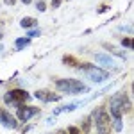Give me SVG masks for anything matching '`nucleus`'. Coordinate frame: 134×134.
Masks as SVG:
<instances>
[{
    "label": "nucleus",
    "mask_w": 134,
    "mask_h": 134,
    "mask_svg": "<svg viewBox=\"0 0 134 134\" xmlns=\"http://www.w3.org/2000/svg\"><path fill=\"white\" fill-rule=\"evenodd\" d=\"M55 88L57 91H63L66 95H79V93H88L90 88L81 81H75V79H59L55 81Z\"/></svg>",
    "instance_id": "nucleus-1"
},
{
    "label": "nucleus",
    "mask_w": 134,
    "mask_h": 134,
    "mask_svg": "<svg viewBox=\"0 0 134 134\" xmlns=\"http://www.w3.org/2000/svg\"><path fill=\"white\" fill-rule=\"evenodd\" d=\"M131 109V102L125 98V93H118L114 95L109 102V113L113 118H122V113L124 111H129Z\"/></svg>",
    "instance_id": "nucleus-2"
},
{
    "label": "nucleus",
    "mask_w": 134,
    "mask_h": 134,
    "mask_svg": "<svg viewBox=\"0 0 134 134\" xmlns=\"http://www.w3.org/2000/svg\"><path fill=\"white\" fill-rule=\"evenodd\" d=\"M77 68L79 70H82L86 73V77L93 81V82H104V81H107L109 79V73L102 70V68H97V66H93V64H77Z\"/></svg>",
    "instance_id": "nucleus-3"
},
{
    "label": "nucleus",
    "mask_w": 134,
    "mask_h": 134,
    "mask_svg": "<svg viewBox=\"0 0 134 134\" xmlns=\"http://www.w3.org/2000/svg\"><path fill=\"white\" fill-rule=\"evenodd\" d=\"M93 118H95L97 132L98 134H109V114L105 113L102 107H98V109L93 113Z\"/></svg>",
    "instance_id": "nucleus-4"
},
{
    "label": "nucleus",
    "mask_w": 134,
    "mask_h": 134,
    "mask_svg": "<svg viewBox=\"0 0 134 134\" xmlns=\"http://www.w3.org/2000/svg\"><path fill=\"white\" fill-rule=\"evenodd\" d=\"M27 98H29V93L23 90H11L9 93L4 95V102L9 105H16V107H20V104L25 102Z\"/></svg>",
    "instance_id": "nucleus-5"
},
{
    "label": "nucleus",
    "mask_w": 134,
    "mask_h": 134,
    "mask_svg": "<svg viewBox=\"0 0 134 134\" xmlns=\"http://www.w3.org/2000/svg\"><path fill=\"white\" fill-rule=\"evenodd\" d=\"M34 114H40V109L38 107H31V105H23V107H18V113H16V116H18V120H21V122H27V120H31Z\"/></svg>",
    "instance_id": "nucleus-6"
},
{
    "label": "nucleus",
    "mask_w": 134,
    "mask_h": 134,
    "mask_svg": "<svg viewBox=\"0 0 134 134\" xmlns=\"http://www.w3.org/2000/svg\"><path fill=\"white\" fill-rule=\"evenodd\" d=\"M0 124L4 127H7V129H16L18 127V122L14 120V116L11 113H7L5 109H2V107H0Z\"/></svg>",
    "instance_id": "nucleus-7"
},
{
    "label": "nucleus",
    "mask_w": 134,
    "mask_h": 134,
    "mask_svg": "<svg viewBox=\"0 0 134 134\" xmlns=\"http://www.w3.org/2000/svg\"><path fill=\"white\" fill-rule=\"evenodd\" d=\"M34 97L38 98V100H41V102H57L61 97L57 95V93H52L48 90H38V91L34 93Z\"/></svg>",
    "instance_id": "nucleus-8"
},
{
    "label": "nucleus",
    "mask_w": 134,
    "mask_h": 134,
    "mask_svg": "<svg viewBox=\"0 0 134 134\" xmlns=\"http://www.w3.org/2000/svg\"><path fill=\"white\" fill-rule=\"evenodd\" d=\"M95 61L98 63L100 66H104V68H111V70L116 68L114 66V59L109 54H95Z\"/></svg>",
    "instance_id": "nucleus-9"
},
{
    "label": "nucleus",
    "mask_w": 134,
    "mask_h": 134,
    "mask_svg": "<svg viewBox=\"0 0 134 134\" xmlns=\"http://www.w3.org/2000/svg\"><path fill=\"white\" fill-rule=\"evenodd\" d=\"M20 25L23 29H32V27L38 25V20H34V18H23V20L20 21Z\"/></svg>",
    "instance_id": "nucleus-10"
},
{
    "label": "nucleus",
    "mask_w": 134,
    "mask_h": 134,
    "mask_svg": "<svg viewBox=\"0 0 134 134\" xmlns=\"http://www.w3.org/2000/svg\"><path fill=\"white\" fill-rule=\"evenodd\" d=\"M14 45H16L18 50H21V48H25V47L31 45V38H18V40L14 41Z\"/></svg>",
    "instance_id": "nucleus-11"
},
{
    "label": "nucleus",
    "mask_w": 134,
    "mask_h": 134,
    "mask_svg": "<svg viewBox=\"0 0 134 134\" xmlns=\"http://www.w3.org/2000/svg\"><path fill=\"white\" fill-rule=\"evenodd\" d=\"M105 48H107V52H113L114 55H118V57H122V59H125V54L122 50H118L116 47H113V45H104Z\"/></svg>",
    "instance_id": "nucleus-12"
},
{
    "label": "nucleus",
    "mask_w": 134,
    "mask_h": 134,
    "mask_svg": "<svg viewBox=\"0 0 134 134\" xmlns=\"http://www.w3.org/2000/svg\"><path fill=\"white\" fill-rule=\"evenodd\" d=\"M122 47L131 48V50H132V48H134V41L131 40V38H124V40H122Z\"/></svg>",
    "instance_id": "nucleus-13"
},
{
    "label": "nucleus",
    "mask_w": 134,
    "mask_h": 134,
    "mask_svg": "<svg viewBox=\"0 0 134 134\" xmlns=\"http://www.w3.org/2000/svg\"><path fill=\"white\" fill-rule=\"evenodd\" d=\"M113 127H114V131H116V132H120V131L124 129V124H122V118H114V124H113Z\"/></svg>",
    "instance_id": "nucleus-14"
},
{
    "label": "nucleus",
    "mask_w": 134,
    "mask_h": 134,
    "mask_svg": "<svg viewBox=\"0 0 134 134\" xmlns=\"http://www.w3.org/2000/svg\"><path fill=\"white\" fill-rule=\"evenodd\" d=\"M40 34H41V31H40V29H31V31L27 32V38H38Z\"/></svg>",
    "instance_id": "nucleus-15"
},
{
    "label": "nucleus",
    "mask_w": 134,
    "mask_h": 134,
    "mask_svg": "<svg viewBox=\"0 0 134 134\" xmlns=\"http://www.w3.org/2000/svg\"><path fill=\"white\" fill-rule=\"evenodd\" d=\"M63 63H64V64H66V63H68V64H75V59H73L72 55H64V57H63Z\"/></svg>",
    "instance_id": "nucleus-16"
},
{
    "label": "nucleus",
    "mask_w": 134,
    "mask_h": 134,
    "mask_svg": "<svg viewBox=\"0 0 134 134\" xmlns=\"http://www.w3.org/2000/svg\"><path fill=\"white\" fill-rule=\"evenodd\" d=\"M36 7H38V11H47V4H45V2H43V0H40V2H38V4H36Z\"/></svg>",
    "instance_id": "nucleus-17"
},
{
    "label": "nucleus",
    "mask_w": 134,
    "mask_h": 134,
    "mask_svg": "<svg viewBox=\"0 0 134 134\" xmlns=\"http://www.w3.org/2000/svg\"><path fill=\"white\" fill-rule=\"evenodd\" d=\"M68 134H81V131H79V129H77V127H68Z\"/></svg>",
    "instance_id": "nucleus-18"
},
{
    "label": "nucleus",
    "mask_w": 134,
    "mask_h": 134,
    "mask_svg": "<svg viewBox=\"0 0 134 134\" xmlns=\"http://www.w3.org/2000/svg\"><path fill=\"white\" fill-rule=\"evenodd\" d=\"M61 2H63V0H52V7H54V9H55V7H59V5H61Z\"/></svg>",
    "instance_id": "nucleus-19"
},
{
    "label": "nucleus",
    "mask_w": 134,
    "mask_h": 134,
    "mask_svg": "<svg viewBox=\"0 0 134 134\" xmlns=\"http://www.w3.org/2000/svg\"><path fill=\"white\" fill-rule=\"evenodd\" d=\"M14 2H16V0H5V4H7V5H14Z\"/></svg>",
    "instance_id": "nucleus-20"
},
{
    "label": "nucleus",
    "mask_w": 134,
    "mask_h": 134,
    "mask_svg": "<svg viewBox=\"0 0 134 134\" xmlns=\"http://www.w3.org/2000/svg\"><path fill=\"white\" fill-rule=\"evenodd\" d=\"M105 9H107V5H102V7H98V13H104Z\"/></svg>",
    "instance_id": "nucleus-21"
},
{
    "label": "nucleus",
    "mask_w": 134,
    "mask_h": 134,
    "mask_svg": "<svg viewBox=\"0 0 134 134\" xmlns=\"http://www.w3.org/2000/svg\"><path fill=\"white\" fill-rule=\"evenodd\" d=\"M21 2H23V4H31L32 0H21Z\"/></svg>",
    "instance_id": "nucleus-22"
},
{
    "label": "nucleus",
    "mask_w": 134,
    "mask_h": 134,
    "mask_svg": "<svg viewBox=\"0 0 134 134\" xmlns=\"http://www.w3.org/2000/svg\"><path fill=\"white\" fill-rule=\"evenodd\" d=\"M57 134H66V131H59V132H57Z\"/></svg>",
    "instance_id": "nucleus-23"
},
{
    "label": "nucleus",
    "mask_w": 134,
    "mask_h": 134,
    "mask_svg": "<svg viewBox=\"0 0 134 134\" xmlns=\"http://www.w3.org/2000/svg\"><path fill=\"white\" fill-rule=\"evenodd\" d=\"M2 36H4V34H2V32H0V40H2Z\"/></svg>",
    "instance_id": "nucleus-24"
},
{
    "label": "nucleus",
    "mask_w": 134,
    "mask_h": 134,
    "mask_svg": "<svg viewBox=\"0 0 134 134\" xmlns=\"http://www.w3.org/2000/svg\"><path fill=\"white\" fill-rule=\"evenodd\" d=\"M2 48H4V47H2V45H0V52H2Z\"/></svg>",
    "instance_id": "nucleus-25"
}]
</instances>
